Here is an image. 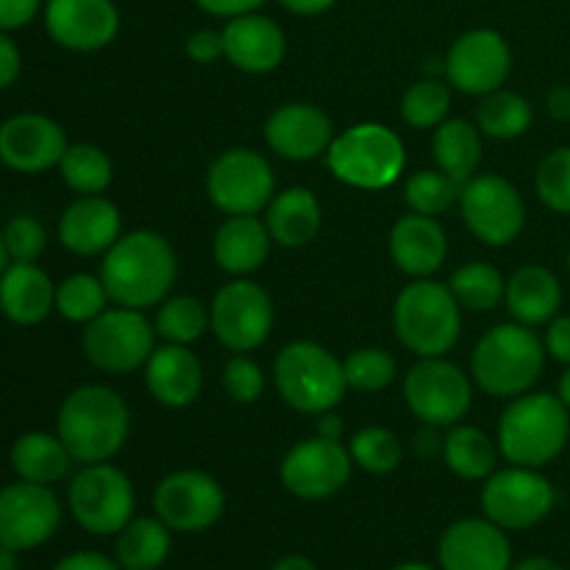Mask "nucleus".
I'll return each mask as SVG.
<instances>
[{
  "instance_id": "nucleus-58",
  "label": "nucleus",
  "mask_w": 570,
  "mask_h": 570,
  "mask_svg": "<svg viewBox=\"0 0 570 570\" xmlns=\"http://www.w3.org/2000/svg\"><path fill=\"white\" fill-rule=\"evenodd\" d=\"M510 570H566L560 562H554L551 557H527L518 566H512Z\"/></svg>"
},
{
  "instance_id": "nucleus-15",
  "label": "nucleus",
  "mask_w": 570,
  "mask_h": 570,
  "mask_svg": "<svg viewBox=\"0 0 570 570\" xmlns=\"http://www.w3.org/2000/svg\"><path fill=\"white\" fill-rule=\"evenodd\" d=\"M154 510L173 532H206L220 521L226 510V493L220 482L204 471H176L159 482L154 493Z\"/></svg>"
},
{
  "instance_id": "nucleus-26",
  "label": "nucleus",
  "mask_w": 570,
  "mask_h": 570,
  "mask_svg": "<svg viewBox=\"0 0 570 570\" xmlns=\"http://www.w3.org/2000/svg\"><path fill=\"white\" fill-rule=\"evenodd\" d=\"M445 254H449V237L434 217L412 212L390 228V256L406 276L429 278L443 267Z\"/></svg>"
},
{
  "instance_id": "nucleus-1",
  "label": "nucleus",
  "mask_w": 570,
  "mask_h": 570,
  "mask_svg": "<svg viewBox=\"0 0 570 570\" xmlns=\"http://www.w3.org/2000/svg\"><path fill=\"white\" fill-rule=\"evenodd\" d=\"M176 250L161 234L131 232L117 239L104 256L100 282L109 301L128 309H148L161 304L176 284Z\"/></svg>"
},
{
  "instance_id": "nucleus-44",
  "label": "nucleus",
  "mask_w": 570,
  "mask_h": 570,
  "mask_svg": "<svg viewBox=\"0 0 570 570\" xmlns=\"http://www.w3.org/2000/svg\"><path fill=\"white\" fill-rule=\"evenodd\" d=\"M534 189L551 212L570 215V148L551 150L540 161L538 173H534Z\"/></svg>"
},
{
  "instance_id": "nucleus-62",
  "label": "nucleus",
  "mask_w": 570,
  "mask_h": 570,
  "mask_svg": "<svg viewBox=\"0 0 570 570\" xmlns=\"http://www.w3.org/2000/svg\"><path fill=\"white\" fill-rule=\"evenodd\" d=\"M9 267V250H6V243H3V234H0V276H3V271Z\"/></svg>"
},
{
  "instance_id": "nucleus-21",
  "label": "nucleus",
  "mask_w": 570,
  "mask_h": 570,
  "mask_svg": "<svg viewBox=\"0 0 570 570\" xmlns=\"http://www.w3.org/2000/svg\"><path fill=\"white\" fill-rule=\"evenodd\" d=\"M67 148L61 126L45 115H14L0 126V161L17 173L59 167Z\"/></svg>"
},
{
  "instance_id": "nucleus-47",
  "label": "nucleus",
  "mask_w": 570,
  "mask_h": 570,
  "mask_svg": "<svg viewBox=\"0 0 570 570\" xmlns=\"http://www.w3.org/2000/svg\"><path fill=\"white\" fill-rule=\"evenodd\" d=\"M187 56L198 65H212L223 56V31H212V28H204V31L189 33L187 39Z\"/></svg>"
},
{
  "instance_id": "nucleus-9",
  "label": "nucleus",
  "mask_w": 570,
  "mask_h": 570,
  "mask_svg": "<svg viewBox=\"0 0 570 570\" xmlns=\"http://www.w3.org/2000/svg\"><path fill=\"white\" fill-rule=\"evenodd\" d=\"M67 504L72 518L89 534H117L134 518L137 495L134 484L120 468L109 462H95L87 465L67 490Z\"/></svg>"
},
{
  "instance_id": "nucleus-18",
  "label": "nucleus",
  "mask_w": 570,
  "mask_h": 570,
  "mask_svg": "<svg viewBox=\"0 0 570 570\" xmlns=\"http://www.w3.org/2000/svg\"><path fill=\"white\" fill-rule=\"evenodd\" d=\"M512 70L507 39L490 28L468 31L451 45L445 56V76L451 87L465 95H490L504 87Z\"/></svg>"
},
{
  "instance_id": "nucleus-43",
  "label": "nucleus",
  "mask_w": 570,
  "mask_h": 570,
  "mask_svg": "<svg viewBox=\"0 0 570 570\" xmlns=\"http://www.w3.org/2000/svg\"><path fill=\"white\" fill-rule=\"evenodd\" d=\"M345 382L360 393H382L395 379V360L384 348H360L345 356Z\"/></svg>"
},
{
  "instance_id": "nucleus-10",
  "label": "nucleus",
  "mask_w": 570,
  "mask_h": 570,
  "mask_svg": "<svg viewBox=\"0 0 570 570\" xmlns=\"http://www.w3.org/2000/svg\"><path fill=\"white\" fill-rule=\"evenodd\" d=\"M404 399L412 415L429 426H456L471 410V382L445 356H423L404 379Z\"/></svg>"
},
{
  "instance_id": "nucleus-36",
  "label": "nucleus",
  "mask_w": 570,
  "mask_h": 570,
  "mask_svg": "<svg viewBox=\"0 0 570 570\" xmlns=\"http://www.w3.org/2000/svg\"><path fill=\"white\" fill-rule=\"evenodd\" d=\"M449 289L454 293L456 304L468 312H490L504 301L507 282L488 262H471L456 267L451 276Z\"/></svg>"
},
{
  "instance_id": "nucleus-17",
  "label": "nucleus",
  "mask_w": 570,
  "mask_h": 570,
  "mask_svg": "<svg viewBox=\"0 0 570 570\" xmlns=\"http://www.w3.org/2000/svg\"><path fill=\"white\" fill-rule=\"evenodd\" d=\"M351 468H354L351 451L340 440L312 438L301 440L284 454L278 473L282 484L293 495L304 501H323L348 484Z\"/></svg>"
},
{
  "instance_id": "nucleus-39",
  "label": "nucleus",
  "mask_w": 570,
  "mask_h": 570,
  "mask_svg": "<svg viewBox=\"0 0 570 570\" xmlns=\"http://www.w3.org/2000/svg\"><path fill=\"white\" fill-rule=\"evenodd\" d=\"M106 304H109V293H106L100 276L95 278L89 273H76L56 287V312L70 323L87 326L100 312H106Z\"/></svg>"
},
{
  "instance_id": "nucleus-16",
  "label": "nucleus",
  "mask_w": 570,
  "mask_h": 570,
  "mask_svg": "<svg viewBox=\"0 0 570 570\" xmlns=\"http://www.w3.org/2000/svg\"><path fill=\"white\" fill-rule=\"evenodd\" d=\"M61 523L59 499L48 484L20 482L0 490V546L31 551L48 543Z\"/></svg>"
},
{
  "instance_id": "nucleus-13",
  "label": "nucleus",
  "mask_w": 570,
  "mask_h": 570,
  "mask_svg": "<svg viewBox=\"0 0 570 570\" xmlns=\"http://www.w3.org/2000/svg\"><path fill=\"white\" fill-rule=\"evenodd\" d=\"M209 200L228 217L256 215L276 195V176L265 156L248 148H234L217 156L206 176Z\"/></svg>"
},
{
  "instance_id": "nucleus-40",
  "label": "nucleus",
  "mask_w": 570,
  "mask_h": 570,
  "mask_svg": "<svg viewBox=\"0 0 570 570\" xmlns=\"http://www.w3.org/2000/svg\"><path fill=\"white\" fill-rule=\"evenodd\" d=\"M451 109V89L438 78L412 83L401 98V117L412 128H438Z\"/></svg>"
},
{
  "instance_id": "nucleus-37",
  "label": "nucleus",
  "mask_w": 570,
  "mask_h": 570,
  "mask_svg": "<svg viewBox=\"0 0 570 570\" xmlns=\"http://www.w3.org/2000/svg\"><path fill=\"white\" fill-rule=\"evenodd\" d=\"M59 173L67 187L78 195H100L111 184V161L98 145L78 142L65 150Z\"/></svg>"
},
{
  "instance_id": "nucleus-28",
  "label": "nucleus",
  "mask_w": 570,
  "mask_h": 570,
  "mask_svg": "<svg viewBox=\"0 0 570 570\" xmlns=\"http://www.w3.org/2000/svg\"><path fill=\"white\" fill-rule=\"evenodd\" d=\"M271 232L265 223L254 215H234L217 228L212 254L220 271L232 276H248L265 265L271 254Z\"/></svg>"
},
{
  "instance_id": "nucleus-55",
  "label": "nucleus",
  "mask_w": 570,
  "mask_h": 570,
  "mask_svg": "<svg viewBox=\"0 0 570 570\" xmlns=\"http://www.w3.org/2000/svg\"><path fill=\"white\" fill-rule=\"evenodd\" d=\"M334 3H337V0H282V6H287L289 11H295V14H304V17L323 14V11L332 9Z\"/></svg>"
},
{
  "instance_id": "nucleus-22",
  "label": "nucleus",
  "mask_w": 570,
  "mask_h": 570,
  "mask_svg": "<svg viewBox=\"0 0 570 570\" xmlns=\"http://www.w3.org/2000/svg\"><path fill=\"white\" fill-rule=\"evenodd\" d=\"M265 139L284 159L309 161L332 145V120L312 104H287L267 117Z\"/></svg>"
},
{
  "instance_id": "nucleus-34",
  "label": "nucleus",
  "mask_w": 570,
  "mask_h": 570,
  "mask_svg": "<svg viewBox=\"0 0 570 570\" xmlns=\"http://www.w3.org/2000/svg\"><path fill=\"white\" fill-rule=\"evenodd\" d=\"M495 445L482 429L476 426H454L443 440V460L460 479L468 482H482L493 476L495 468Z\"/></svg>"
},
{
  "instance_id": "nucleus-30",
  "label": "nucleus",
  "mask_w": 570,
  "mask_h": 570,
  "mask_svg": "<svg viewBox=\"0 0 570 570\" xmlns=\"http://www.w3.org/2000/svg\"><path fill=\"white\" fill-rule=\"evenodd\" d=\"M323 212L315 193L306 187H289L284 193L273 195L267 204L265 226L271 232L273 243L284 248H304L321 232Z\"/></svg>"
},
{
  "instance_id": "nucleus-33",
  "label": "nucleus",
  "mask_w": 570,
  "mask_h": 570,
  "mask_svg": "<svg viewBox=\"0 0 570 570\" xmlns=\"http://www.w3.org/2000/svg\"><path fill=\"white\" fill-rule=\"evenodd\" d=\"M170 532L159 518H131L117 532V562L122 570H156L170 557Z\"/></svg>"
},
{
  "instance_id": "nucleus-35",
  "label": "nucleus",
  "mask_w": 570,
  "mask_h": 570,
  "mask_svg": "<svg viewBox=\"0 0 570 570\" xmlns=\"http://www.w3.org/2000/svg\"><path fill=\"white\" fill-rule=\"evenodd\" d=\"M534 111L523 95L512 89H495L482 95V104L476 109L479 131L493 139H518L532 128Z\"/></svg>"
},
{
  "instance_id": "nucleus-38",
  "label": "nucleus",
  "mask_w": 570,
  "mask_h": 570,
  "mask_svg": "<svg viewBox=\"0 0 570 570\" xmlns=\"http://www.w3.org/2000/svg\"><path fill=\"white\" fill-rule=\"evenodd\" d=\"M154 326L156 334L165 337L167 343L189 345L204 337V332L209 328V312L193 295H176V298L161 301Z\"/></svg>"
},
{
  "instance_id": "nucleus-31",
  "label": "nucleus",
  "mask_w": 570,
  "mask_h": 570,
  "mask_svg": "<svg viewBox=\"0 0 570 570\" xmlns=\"http://www.w3.org/2000/svg\"><path fill=\"white\" fill-rule=\"evenodd\" d=\"M9 460L17 476L37 484L59 482L70 473V465L76 462L59 440V434L53 438V434L45 432H28L17 438Z\"/></svg>"
},
{
  "instance_id": "nucleus-12",
  "label": "nucleus",
  "mask_w": 570,
  "mask_h": 570,
  "mask_svg": "<svg viewBox=\"0 0 570 570\" xmlns=\"http://www.w3.org/2000/svg\"><path fill=\"white\" fill-rule=\"evenodd\" d=\"M460 209L473 237L493 248L515 243L527 226V204L521 193L515 184L495 173L473 176L471 181L462 184Z\"/></svg>"
},
{
  "instance_id": "nucleus-57",
  "label": "nucleus",
  "mask_w": 570,
  "mask_h": 570,
  "mask_svg": "<svg viewBox=\"0 0 570 570\" xmlns=\"http://www.w3.org/2000/svg\"><path fill=\"white\" fill-rule=\"evenodd\" d=\"M271 570H317L315 562L304 554H287L276 562Z\"/></svg>"
},
{
  "instance_id": "nucleus-41",
  "label": "nucleus",
  "mask_w": 570,
  "mask_h": 570,
  "mask_svg": "<svg viewBox=\"0 0 570 570\" xmlns=\"http://www.w3.org/2000/svg\"><path fill=\"white\" fill-rule=\"evenodd\" d=\"M348 451L354 465H360L367 473H376V476L393 473L401 465L399 438L384 426L360 429L348 443Z\"/></svg>"
},
{
  "instance_id": "nucleus-51",
  "label": "nucleus",
  "mask_w": 570,
  "mask_h": 570,
  "mask_svg": "<svg viewBox=\"0 0 570 570\" xmlns=\"http://www.w3.org/2000/svg\"><path fill=\"white\" fill-rule=\"evenodd\" d=\"M20 67H22L20 50H17V45L11 42L9 33L0 31V89L11 87V83L17 81Z\"/></svg>"
},
{
  "instance_id": "nucleus-24",
  "label": "nucleus",
  "mask_w": 570,
  "mask_h": 570,
  "mask_svg": "<svg viewBox=\"0 0 570 570\" xmlns=\"http://www.w3.org/2000/svg\"><path fill=\"white\" fill-rule=\"evenodd\" d=\"M120 212L100 195H81L59 220V239L70 254H106L120 239Z\"/></svg>"
},
{
  "instance_id": "nucleus-52",
  "label": "nucleus",
  "mask_w": 570,
  "mask_h": 570,
  "mask_svg": "<svg viewBox=\"0 0 570 570\" xmlns=\"http://www.w3.org/2000/svg\"><path fill=\"white\" fill-rule=\"evenodd\" d=\"M204 11L217 17H239V14H250V11L259 9L265 0H195Z\"/></svg>"
},
{
  "instance_id": "nucleus-3",
  "label": "nucleus",
  "mask_w": 570,
  "mask_h": 570,
  "mask_svg": "<svg viewBox=\"0 0 570 570\" xmlns=\"http://www.w3.org/2000/svg\"><path fill=\"white\" fill-rule=\"evenodd\" d=\"M570 410L560 395L523 393L512 399L499 421V451L523 468H543L566 451Z\"/></svg>"
},
{
  "instance_id": "nucleus-46",
  "label": "nucleus",
  "mask_w": 570,
  "mask_h": 570,
  "mask_svg": "<svg viewBox=\"0 0 570 570\" xmlns=\"http://www.w3.org/2000/svg\"><path fill=\"white\" fill-rule=\"evenodd\" d=\"M223 387H226L228 399L237 404H254L265 390L262 367L245 354H234V360H228L226 371H223Z\"/></svg>"
},
{
  "instance_id": "nucleus-50",
  "label": "nucleus",
  "mask_w": 570,
  "mask_h": 570,
  "mask_svg": "<svg viewBox=\"0 0 570 570\" xmlns=\"http://www.w3.org/2000/svg\"><path fill=\"white\" fill-rule=\"evenodd\" d=\"M50 570H122L120 562L109 560L100 551H76V554L61 557Z\"/></svg>"
},
{
  "instance_id": "nucleus-53",
  "label": "nucleus",
  "mask_w": 570,
  "mask_h": 570,
  "mask_svg": "<svg viewBox=\"0 0 570 570\" xmlns=\"http://www.w3.org/2000/svg\"><path fill=\"white\" fill-rule=\"evenodd\" d=\"M546 111L554 117L557 122H570V87L568 83H557L546 95Z\"/></svg>"
},
{
  "instance_id": "nucleus-19",
  "label": "nucleus",
  "mask_w": 570,
  "mask_h": 570,
  "mask_svg": "<svg viewBox=\"0 0 570 570\" xmlns=\"http://www.w3.org/2000/svg\"><path fill=\"white\" fill-rule=\"evenodd\" d=\"M438 562L440 570H510L512 546L490 518H462L440 538Z\"/></svg>"
},
{
  "instance_id": "nucleus-23",
  "label": "nucleus",
  "mask_w": 570,
  "mask_h": 570,
  "mask_svg": "<svg viewBox=\"0 0 570 570\" xmlns=\"http://www.w3.org/2000/svg\"><path fill=\"white\" fill-rule=\"evenodd\" d=\"M287 53V39L278 22L262 14H239L228 20L223 28V56L232 61L237 70L262 76V72L276 70Z\"/></svg>"
},
{
  "instance_id": "nucleus-45",
  "label": "nucleus",
  "mask_w": 570,
  "mask_h": 570,
  "mask_svg": "<svg viewBox=\"0 0 570 570\" xmlns=\"http://www.w3.org/2000/svg\"><path fill=\"white\" fill-rule=\"evenodd\" d=\"M3 243L11 262H37L48 237H45V228L37 217L17 215L3 228Z\"/></svg>"
},
{
  "instance_id": "nucleus-49",
  "label": "nucleus",
  "mask_w": 570,
  "mask_h": 570,
  "mask_svg": "<svg viewBox=\"0 0 570 570\" xmlns=\"http://www.w3.org/2000/svg\"><path fill=\"white\" fill-rule=\"evenodd\" d=\"M546 354L562 365H570V317H554L546 328Z\"/></svg>"
},
{
  "instance_id": "nucleus-56",
  "label": "nucleus",
  "mask_w": 570,
  "mask_h": 570,
  "mask_svg": "<svg viewBox=\"0 0 570 570\" xmlns=\"http://www.w3.org/2000/svg\"><path fill=\"white\" fill-rule=\"evenodd\" d=\"M345 432V423L343 417L332 415V412H323L321 417H317V438H326V440H340Z\"/></svg>"
},
{
  "instance_id": "nucleus-8",
  "label": "nucleus",
  "mask_w": 570,
  "mask_h": 570,
  "mask_svg": "<svg viewBox=\"0 0 570 570\" xmlns=\"http://www.w3.org/2000/svg\"><path fill=\"white\" fill-rule=\"evenodd\" d=\"M156 326L142 315V309H117L100 312L95 321L83 328V356L98 371L122 376L137 367H145L148 356L154 354Z\"/></svg>"
},
{
  "instance_id": "nucleus-63",
  "label": "nucleus",
  "mask_w": 570,
  "mask_h": 570,
  "mask_svg": "<svg viewBox=\"0 0 570 570\" xmlns=\"http://www.w3.org/2000/svg\"><path fill=\"white\" fill-rule=\"evenodd\" d=\"M568 271H570V250H568Z\"/></svg>"
},
{
  "instance_id": "nucleus-25",
  "label": "nucleus",
  "mask_w": 570,
  "mask_h": 570,
  "mask_svg": "<svg viewBox=\"0 0 570 570\" xmlns=\"http://www.w3.org/2000/svg\"><path fill=\"white\" fill-rule=\"evenodd\" d=\"M145 387L159 404L181 410L200 395L204 365L187 345L167 343L154 348V354L145 362Z\"/></svg>"
},
{
  "instance_id": "nucleus-42",
  "label": "nucleus",
  "mask_w": 570,
  "mask_h": 570,
  "mask_svg": "<svg viewBox=\"0 0 570 570\" xmlns=\"http://www.w3.org/2000/svg\"><path fill=\"white\" fill-rule=\"evenodd\" d=\"M460 184L445 176L443 170H421L404 184V198L417 215H440L460 198Z\"/></svg>"
},
{
  "instance_id": "nucleus-32",
  "label": "nucleus",
  "mask_w": 570,
  "mask_h": 570,
  "mask_svg": "<svg viewBox=\"0 0 570 570\" xmlns=\"http://www.w3.org/2000/svg\"><path fill=\"white\" fill-rule=\"evenodd\" d=\"M432 150L438 170H443L462 187L476 176L479 161H482V137L468 120H445L434 128Z\"/></svg>"
},
{
  "instance_id": "nucleus-11",
  "label": "nucleus",
  "mask_w": 570,
  "mask_h": 570,
  "mask_svg": "<svg viewBox=\"0 0 570 570\" xmlns=\"http://www.w3.org/2000/svg\"><path fill=\"white\" fill-rule=\"evenodd\" d=\"M557 504L554 484L538 468L512 465L488 476L482 490L484 518L507 532H523L551 515Z\"/></svg>"
},
{
  "instance_id": "nucleus-14",
  "label": "nucleus",
  "mask_w": 570,
  "mask_h": 570,
  "mask_svg": "<svg viewBox=\"0 0 570 570\" xmlns=\"http://www.w3.org/2000/svg\"><path fill=\"white\" fill-rule=\"evenodd\" d=\"M209 328L234 354L259 348L273 328L271 295L248 278L223 284L209 306Z\"/></svg>"
},
{
  "instance_id": "nucleus-4",
  "label": "nucleus",
  "mask_w": 570,
  "mask_h": 570,
  "mask_svg": "<svg viewBox=\"0 0 570 570\" xmlns=\"http://www.w3.org/2000/svg\"><path fill=\"white\" fill-rule=\"evenodd\" d=\"M546 367V345L532 326L501 323L476 343L471 373L479 387L495 399L529 393Z\"/></svg>"
},
{
  "instance_id": "nucleus-20",
  "label": "nucleus",
  "mask_w": 570,
  "mask_h": 570,
  "mask_svg": "<svg viewBox=\"0 0 570 570\" xmlns=\"http://www.w3.org/2000/svg\"><path fill=\"white\" fill-rule=\"evenodd\" d=\"M45 28L67 50H100L117 37L120 14L111 0H48Z\"/></svg>"
},
{
  "instance_id": "nucleus-6",
  "label": "nucleus",
  "mask_w": 570,
  "mask_h": 570,
  "mask_svg": "<svg viewBox=\"0 0 570 570\" xmlns=\"http://www.w3.org/2000/svg\"><path fill=\"white\" fill-rule=\"evenodd\" d=\"M273 376L284 404L304 415L332 412L348 390L343 362L309 340L284 345L282 354L276 356Z\"/></svg>"
},
{
  "instance_id": "nucleus-29",
  "label": "nucleus",
  "mask_w": 570,
  "mask_h": 570,
  "mask_svg": "<svg viewBox=\"0 0 570 570\" xmlns=\"http://www.w3.org/2000/svg\"><path fill=\"white\" fill-rule=\"evenodd\" d=\"M504 304L515 323L523 326H543L554 321L562 304V284L549 267L523 265L507 282Z\"/></svg>"
},
{
  "instance_id": "nucleus-60",
  "label": "nucleus",
  "mask_w": 570,
  "mask_h": 570,
  "mask_svg": "<svg viewBox=\"0 0 570 570\" xmlns=\"http://www.w3.org/2000/svg\"><path fill=\"white\" fill-rule=\"evenodd\" d=\"M14 554H17V551H9V549H3V546H0V570H17Z\"/></svg>"
},
{
  "instance_id": "nucleus-54",
  "label": "nucleus",
  "mask_w": 570,
  "mask_h": 570,
  "mask_svg": "<svg viewBox=\"0 0 570 570\" xmlns=\"http://www.w3.org/2000/svg\"><path fill=\"white\" fill-rule=\"evenodd\" d=\"M415 451L423 456H434V451H443V443L438 440V426L423 423L421 432L415 434Z\"/></svg>"
},
{
  "instance_id": "nucleus-2",
  "label": "nucleus",
  "mask_w": 570,
  "mask_h": 570,
  "mask_svg": "<svg viewBox=\"0 0 570 570\" xmlns=\"http://www.w3.org/2000/svg\"><path fill=\"white\" fill-rule=\"evenodd\" d=\"M131 432V412L115 390L104 384H83L72 390L59 410L56 434L83 465L109 462L126 445Z\"/></svg>"
},
{
  "instance_id": "nucleus-61",
  "label": "nucleus",
  "mask_w": 570,
  "mask_h": 570,
  "mask_svg": "<svg viewBox=\"0 0 570 570\" xmlns=\"http://www.w3.org/2000/svg\"><path fill=\"white\" fill-rule=\"evenodd\" d=\"M390 570H438V568L426 566V562H401V566H395Z\"/></svg>"
},
{
  "instance_id": "nucleus-27",
  "label": "nucleus",
  "mask_w": 570,
  "mask_h": 570,
  "mask_svg": "<svg viewBox=\"0 0 570 570\" xmlns=\"http://www.w3.org/2000/svg\"><path fill=\"white\" fill-rule=\"evenodd\" d=\"M56 309V287L33 262H11L0 276V312L17 326H37Z\"/></svg>"
},
{
  "instance_id": "nucleus-59",
  "label": "nucleus",
  "mask_w": 570,
  "mask_h": 570,
  "mask_svg": "<svg viewBox=\"0 0 570 570\" xmlns=\"http://www.w3.org/2000/svg\"><path fill=\"white\" fill-rule=\"evenodd\" d=\"M562 399V404L570 410V365L566 367V373L560 376V393H557Z\"/></svg>"
},
{
  "instance_id": "nucleus-48",
  "label": "nucleus",
  "mask_w": 570,
  "mask_h": 570,
  "mask_svg": "<svg viewBox=\"0 0 570 570\" xmlns=\"http://www.w3.org/2000/svg\"><path fill=\"white\" fill-rule=\"evenodd\" d=\"M39 0H0V31H14L37 17Z\"/></svg>"
},
{
  "instance_id": "nucleus-7",
  "label": "nucleus",
  "mask_w": 570,
  "mask_h": 570,
  "mask_svg": "<svg viewBox=\"0 0 570 570\" xmlns=\"http://www.w3.org/2000/svg\"><path fill=\"white\" fill-rule=\"evenodd\" d=\"M326 161L348 187L387 189L404 173L406 150L393 128L382 122H360L332 139Z\"/></svg>"
},
{
  "instance_id": "nucleus-5",
  "label": "nucleus",
  "mask_w": 570,
  "mask_h": 570,
  "mask_svg": "<svg viewBox=\"0 0 570 570\" xmlns=\"http://www.w3.org/2000/svg\"><path fill=\"white\" fill-rule=\"evenodd\" d=\"M393 328L415 356H445L462 332V306L445 284L417 278L406 284L393 306Z\"/></svg>"
}]
</instances>
